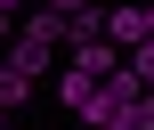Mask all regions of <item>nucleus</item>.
<instances>
[{
	"instance_id": "1",
	"label": "nucleus",
	"mask_w": 154,
	"mask_h": 130,
	"mask_svg": "<svg viewBox=\"0 0 154 130\" xmlns=\"http://www.w3.org/2000/svg\"><path fill=\"white\" fill-rule=\"evenodd\" d=\"M16 41H41V49H73V24H65L57 8H24V16H16Z\"/></svg>"
},
{
	"instance_id": "2",
	"label": "nucleus",
	"mask_w": 154,
	"mask_h": 130,
	"mask_svg": "<svg viewBox=\"0 0 154 130\" xmlns=\"http://www.w3.org/2000/svg\"><path fill=\"white\" fill-rule=\"evenodd\" d=\"M106 41H114V49H138V41H146V0L106 8Z\"/></svg>"
},
{
	"instance_id": "3",
	"label": "nucleus",
	"mask_w": 154,
	"mask_h": 130,
	"mask_svg": "<svg viewBox=\"0 0 154 130\" xmlns=\"http://www.w3.org/2000/svg\"><path fill=\"white\" fill-rule=\"evenodd\" d=\"M57 90H65V114H81V106H89V90H97V73H81V65H65V81H57Z\"/></svg>"
},
{
	"instance_id": "4",
	"label": "nucleus",
	"mask_w": 154,
	"mask_h": 130,
	"mask_svg": "<svg viewBox=\"0 0 154 130\" xmlns=\"http://www.w3.org/2000/svg\"><path fill=\"white\" fill-rule=\"evenodd\" d=\"M114 130H154V90H138V98L122 106V122H114Z\"/></svg>"
},
{
	"instance_id": "5",
	"label": "nucleus",
	"mask_w": 154,
	"mask_h": 130,
	"mask_svg": "<svg viewBox=\"0 0 154 130\" xmlns=\"http://www.w3.org/2000/svg\"><path fill=\"white\" fill-rule=\"evenodd\" d=\"M122 65H130V73H138V81L154 90V41H138V49H122Z\"/></svg>"
},
{
	"instance_id": "6",
	"label": "nucleus",
	"mask_w": 154,
	"mask_h": 130,
	"mask_svg": "<svg viewBox=\"0 0 154 130\" xmlns=\"http://www.w3.org/2000/svg\"><path fill=\"white\" fill-rule=\"evenodd\" d=\"M32 8H57V16H73V8H89V0H32Z\"/></svg>"
},
{
	"instance_id": "7",
	"label": "nucleus",
	"mask_w": 154,
	"mask_h": 130,
	"mask_svg": "<svg viewBox=\"0 0 154 130\" xmlns=\"http://www.w3.org/2000/svg\"><path fill=\"white\" fill-rule=\"evenodd\" d=\"M8 41H16V16H8V8H0V49H8Z\"/></svg>"
},
{
	"instance_id": "8",
	"label": "nucleus",
	"mask_w": 154,
	"mask_h": 130,
	"mask_svg": "<svg viewBox=\"0 0 154 130\" xmlns=\"http://www.w3.org/2000/svg\"><path fill=\"white\" fill-rule=\"evenodd\" d=\"M0 8H8V16H24V8H32V0H0Z\"/></svg>"
},
{
	"instance_id": "9",
	"label": "nucleus",
	"mask_w": 154,
	"mask_h": 130,
	"mask_svg": "<svg viewBox=\"0 0 154 130\" xmlns=\"http://www.w3.org/2000/svg\"><path fill=\"white\" fill-rule=\"evenodd\" d=\"M146 41H154V0H146Z\"/></svg>"
},
{
	"instance_id": "10",
	"label": "nucleus",
	"mask_w": 154,
	"mask_h": 130,
	"mask_svg": "<svg viewBox=\"0 0 154 130\" xmlns=\"http://www.w3.org/2000/svg\"><path fill=\"white\" fill-rule=\"evenodd\" d=\"M8 122H16V114H8V106H0V130H8Z\"/></svg>"
}]
</instances>
